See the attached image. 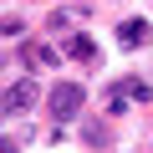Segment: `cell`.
I'll return each mask as SVG.
<instances>
[{
	"instance_id": "obj_4",
	"label": "cell",
	"mask_w": 153,
	"mask_h": 153,
	"mask_svg": "<svg viewBox=\"0 0 153 153\" xmlns=\"http://www.w3.org/2000/svg\"><path fill=\"white\" fill-rule=\"evenodd\" d=\"M117 41H123L128 51L148 46V21H138V16H133V21H123V26H117Z\"/></svg>"
},
{
	"instance_id": "obj_1",
	"label": "cell",
	"mask_w": 153,
	"mask_h": 153,
	"mask_svg": "<svg viewBox=\"0 0 153 153\" xmlns=\"http://www.w3.org/2000/svg\"><path fill=\"white\" fill-rule=\"evenodd\" d=\"M46 102H51V117H56V123H71L76 112H82V102H87V92H82V82H56Z\"/></svg>"
},
{
	"instance_id": "obj_8",
	"label": "cell",
	"mask_w": 153,
	"mask_h": 153,
	"mask_svg": "<svg viewBox=\"0 0 153 153\" xmlns=\"http://www.w3.org/2000/svg\"><path fill=\"white\" fill-rule=\"evenodd\" d=\"M82 138H87L92 148H102V143H107V128H102V123H82Z\"/></svg>"
},
{
	"instance_id": "obj_3",
	"label": "cell",
	"mask_w": 153,
	"mask_h": 153,
	"mask_svg": "<svg viewBox=\"0 0 153 153\" xmlns=\"http://www.w3.org/2000/svg\"><path fill=\"white\" fill-rule=\"evenodd\" d=\"M87 21V5H61V10H51V21H46V31H56V36H71L76 26Z\"/></svg>"
},
{
	"instance_id": "obj_7",
	"label": "cell",
	"mask_w": 153,
	"mask_h": 153,
	"mask_svg": "<svg viewBox=\"0 0 153 153\" xmlns=\"http://www.w3.org/2000/svg\"><path fill=\"white\" fill-rule=\"evenodd\" d=\"M123 87H128V97H133V102H153V87L143 82V76H133V82H123Z\"/></svg>"
},
{
	"instance_id": "obj_6",
	"label": "cell",
	"mask_w": 153,
	"mask_h": 153,
	"mask_svg": "<svg viewBox=\"0 0 153 153\" xmlns=\"http://www.w3.org/2000/svg\"><path fill=\"white\" fill-rule=\"evenodd\" d=\"M21 61H26V66H51L56 56H51L46 46H26V51H21Z\"/></svg>"
},
{
	"instance_id": "obj_2",
	"label": "cell",
	"mask_w": 153,
	"mask_h": 153,
	"mask_svg": "<svg viewBox=\"0 0 153 153\" xmlns=\"http://www.w3.org/2000/svg\"><path fill=\"white\" fill-rule=\"evenodd\" d=\"M36 97H41L36 76H21V82H10V87H5V97H0V112H5V117H21V112H31V107H36Z\"/></svg>"
},
{
	"instance_id": "obj_5",
	"label": "cell",
	"mask_w": 153,
	"mask_h": 153,
	"mask_svg": "<svg viewBox=\"0 0 153 153\" xmlns=\"http://www.w3.org/2000/svg\"><path fill=\"white\" fill-rule=\"evenodd\" d=\"M66 56H71V61H97V46H92L82 31H71V41H66Z\"/></svg>"
}]
</instances>
